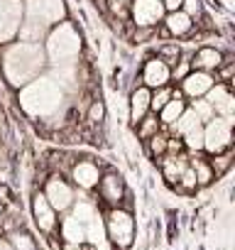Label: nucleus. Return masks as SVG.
Wrapping results in <instances>:
<instances>
[{"label":"nucleus","mask_w":235,"mask_h":250,"mask_svg":"<svg viewBox=\"0 0 235 250\" xmlns=\"http://www.w3.org/2000/svg\"><path fill=\"white\" fill-rule=\"evenodd\" d=\"M47 62V54L39 44L35 42H20V44H13L5 57H3V71H5V79L10 81V86H25L30 83L32 79L39 76L42 66Z\"/></svg>","instance_id":"obj_1"},{"label":"nucleus","mask_w":235,"mask_h":250,"mask_svg":"<svg viewBox=\"0 0 235 250\" xmlns=\"http://www.w3.org/2000/svg\"><path fill=\"white\" fill-rule=\"evenodd\" d=\"M61 103H64V88L52 76L32 79L20 91V105L32 118H49L61 108Z\"/></svg>","instance_id":"obj_2"},{"label":"nucleus","mask_w":235,"mask_h":250,"mask_svg":"<svg viewBox=\"0 0 235 250\" xmlns=\"http://www.w3.org/2000/svg\"><path fill=\"white\" fill-rule=\"evenodd\" d=\"M22 15L25 22L18 30L22 42L39 44L47 30L64 18V0H27V5H22Z\"/></svg>","instance_id":"obj_3"},{"label":"nucleus","mask_w":235,"mask_h":250,"mask_svg":"<svg viewBox=\"0 0 235 250\" xmlns=\"http://www.w3.org/2000/svg\"><path fill=\"white\" fill-rule=\"evenodd\" d=\"M81 52V37L71 25H59L47 40V57L54 64H71Z\"/></svg>","instance_id":"obj_4"},{"label":"nucleus","mask_w":235,"mask_h":250,"mask_svg":"<svg viewBox=\"0 0 235 250\" xmlns=\"http://www.w3.org/2000/svg\"><path fill=\"white\" fill-rule=\"evenodd\" d=\"M230 140H233V118L213 115L203 128V150L211 155H223L228 152Z\"/></svg>","instance_id":"obj_5"},{"label":"nucleus","mask_w":235,"mask_h":250,"mask_svg":"<svg viewBox=\"0 0 235 250\" xmlns=\"http://www.w3.org/2000/svg\"><path fill=\"white\" fill-rule=\"evenodd\" d=\"M105 238L110 245L128 248L135 238V218L123 208H113L105 221Z\"/></svg>","instance_id":"obj_6"},{"label":"nucleus","mask_w":235,"mask_h":250,"mask_svg":"<svg viewBox=\"0 0 235 250\" xmlns=\"http://www.w3.org/2000/svg\"><path fill=\"white\" fill-rule=\"evenodd\" d=\"M22 25L20 0H0V42H10Z\"/></svg>","instance_id":"obj_7"},{"label":"nucleus","mask_w":235,"mask_h":250,"mask_svg":"<svg viewBox=\"0 0 235 250\" xmlns=\"http://www.w3.org/2000/svg\"><path fill=\"white\" fill-rule=\"evenodd\" d=\"M44 199L49 201V206H52L57 213H66V211L71 208V204L76 201V199H74V189H71L61 177H49V179H47Z\"/></svg>","instance_id":"obj_8"},{"label":"nucleus","mask_w":235,"mask_h":250,"mask_svg":"<svg viewBox=\"0 0 235 250\" xmlns=\"http://www.w3.org/2000/svg\"><path fill=\"white\" fill-rule=\"evenodd\" d=\"M164 15V5L159 0H135L133 3V18L140 27H150L157 25Z\"/></svg>","instance_id":"obj_9"},{"label":"nucleus","mask_w":235,"mask_h":250,"mask_svg":"<svg viewBox=\"0 0 235 250\" xmlns=\"http://www.w3.org/2000/svg\"><path fill=\"white\" fill-rule=\"evenodd\" d=\"M32 213H35L37 228L42 233H52L57 228V211L49 206V201L44 199V194H35V199H32Z\"/></svg>","instance_id":"obj_10"},{"label":"nucleus","mask_w":235,"mask_h":250,"mask_svg":"<svg viewBox=\"0 0 235 250\" xmlns=\"http://www.w3.org/2000/svg\"><path fill=\"white\" fill-rule=\"evenodd\" d=\"M211 86H213V76L208 71H194V74L184 76V81H181V91L191 98H203Z\"/></svg>","instance_id":"obj_11"},{"label":"nucleus","mask_w":235,"mask_h":250,"mask_svg":"<svg viewBox=\"0 0 235 250\" xmlns=\"http://www.w3.org/2000/svg\"><path fill=\"white\" fill-rule=\"evenodd\" d=\"M71 177H74V182H76L81 189L91 191V189L98 187L100 172H98V167H96L93 162H76V167L71 169Z\"/></svg>","instance_id":"obj_12"},{"label":"nucleus","mask_w":235,"mask_h":250,"mask_svg":"<svg viewBox=\"0 0 235 250\" xmlns=\"http://www.w3.org/2000/svg\"><path fill=\"white\" fill-rule=\"evenodd\" d=\"M100 182V196L110 204V206H118L123 201V196H125V187H123V179L118 177V174H108V177H103V179H98Z\"/></svg>","instance_id":"obj_13"},{"label":"nucleus","mask_w":235,"mask_h":250,"mask_svg":"<svg viewBox=\"0 0 235 250\" xmlns=\"http://www.w3.org/2000/svg\"><path fill=\"white\" fill-rule=\"evenodd\" d=\"M169 81V66L164 59H150L145 64V83L152 88H162Z\"/></svg>","instance_id":"obj_14"},{"label":"nucleus","mask_w":235,"mask_h":250,"mask_svg":"<svg viewBox=\"0 0 235 250\" xmlns=\"http://www.w3.org/2000/svg\"><path fill=\"white\" fill-rule=\"evenodd\" d=\"M61 238H64V243H69V245H81V243H86V228H83V223H78L74 216H66L64 223H61Z\"/></svg>","instance_id":"obj_15"},{"label":"nucleus","mask_w":235,"mask_h":250,"mask_svg":"<svg viewBox=\"0 0 235 250\" xmlns=\"http://www.w3.org/2000/svg\"><path fill=\"white\" fill-rule=\"evenodd\" d=\"M150 110V91L147 88H137L133 96H130V118L133 123H140Z\"/></svg>","instance_id":"obj_16"},{"label":"nucleus","mask_w":235,"mask_h":250,"mask_svg":"<svg viewBox=\"0 0 235 250\" xmlns=\"http://www.w3.org/2000/svg\"><path fill=\"white\" fill-rule=\"evenodd\" d=\"M194 66H198V71H213V69H218L220 66V52L218 49H211V47H203L196 54Z\"/></svg>","instance_id":"obj_17"},{"label":"nucleus","mask_w":235,"mask_h":250,"mask_svg":"<svg viewBox=\"0 0 235 250\" xmlns=\"http://www.w3.org/2000/svg\"><path fill=\"white\" fill-rule=\"evenodd\" d=\"M86 243H91V245H98V243H103V240H108L105 238V223H103V218H100V213H96L86 226Z\"/></svg>","instance_id":"obj_18"},{"label":"nucleus","mask_w":235,"mask_h":250,"mask_svg":"<svg viewBox=\"0 0 235 250\" xmlns=\"http://www.w3.org/2000/svg\"><path fill=\"white\" fill-rule=\"evenodd\" d=\"M189 165H186V160L184 157H169L167 162H164V167H162V174H164V179L169 182V184H176L179 182V177H181V172L186 169Z\"/></svg>","instance_id":"obj_19"},{"label":"nucleus","mask_w":235,"mask_h":250,"mask_svg":"<svg viewBox=\"0 0 235 250\" xmlns=\"http://www.w3.org/2000/svg\"><path fill=\"white\" fill-rule=\"evenodd\" d=\"M96 213H98L96 204H91V201H86V199H78V201H74V204H71V216H74L78 223H83V226H86Z\"/></svg>","instance_id":"obj_20"},{"label":"nucleus","mask_w":235,"mask_h":250,"mask_svg":"<svg viewBox=\"0 0 235 250\" xmlns=\"http://www.w3.org/2000/svg\"><path fill=\"white\" fill-rule=\"evenodd\" d=\"M198 125H201V120L196 118V113H194V110H184V113L172 123V128H174V133H176V135H186L189 130L198 128Z\"/></svg>","instance_id":"obj_21"},{"label":"nucleus","mask_w":235,"mask_h":250,"mask_svg":"<svg viewBox=\"0 0 235 250\" xmlns=\"http://www.w3.org/2000/svg\"><path fill=\"white\" fill-rule=\"evenodd\" d=\"M167 27L172 35H186L191 30V18L181 10H174L169 18H167Z\"/></svg>","instance_id":"obj_22"},{"label":"nucleus","mask_w":235,"mask_h":250,"mask_svg":"<svg viewBox=\"0 0 235 250\" xmlns=\"http://www.w3.org/2000/svg\"><path fill=\"white\" fill-rule=\"evenodd\" d=\"M186 110V103L181 101V98H169L167 101V105L159 110V115H162V123H167V125H172L181 113Z\"/></svg>","instance_id":"obj_23"},{"label":"nucleus","mask_w":235,"mask_h":250,"mask_svg":"<svg viewBox=\"0 0 235 250\" xmlns=\"http://www.w3.org/2000/svg\"><path fill=\"white\" fill-rule=\"evenodd\" d=\"M191 169H194V174H196V187H206V184H211V179L215 177L213 169L208 167V162H203V160H194V162H191Z\"/></svg>","instance_id":"obj_24"},{"label":"nucleus","mask_w":235,"mask_h":250,"mask_svg":"<svg viewBox=\"0 0 235 250\" xmlns=\"http://www.w3.org/2000/svg\"><path fill=\"white\" fill-rule=\"evenodd\" d=\"M191 110L196 113V118L201 120V123H208L215 113H213V105L206 101V98H194V105H191Z\"/></svg>","instance_id":"obj_25"},{"label":"nucleus","mask_w":235,"mask_h":250,"mask_svg":"<svg viewBox=\"0 0 235 250\" xmlns=\"http://www.w3.org/2000/svg\"><path fill=\"white\" fill-rule=\"evenodd\" d=\"M184 143H186V147L194 150V152H196V150H203V128H201V125L184 135Z\"/></svg>","instance_id":"obj_26"},{"label":"nucleus","mask_w":235,"mask_h":250,"mask_svg":"<svg viewBox=\"0 0 235 250\" xmlns=\"http://www.w3.org/2000/svg\"><path fill=\"white\" fill-rule=\"evenodd\" d=\"M213 113H218L220 118H233V115H235V98L228 93L218 105H213Z\"/></svg>","instance_id":"obj_27"},{"label":"nucleus","mask_w":235,"mask_h":250,"mask_svg":"<svg viewBox=\"0 0 235 250\" xmlns=\"http://www.w3.org/2000/svg\"><path fill=\"white\" fill-rule=\"evenodd\" d=\"M169 98H172V91L162 86V88H157L155 96H150V108H152V110H162V108L167 105Z\"/></svg>","instance_id":"obj_28"},{"label":"nucleus","mask_w":235,"mask_h":250,"mask_svg":"<svg viewBox=\"0 0 235 250\" xmlns=\"http://www.w3.org/2000/svg\"><path fill=\"white\" fill-rule=\"evenodd\" d=\"M176 184H181V191H194V189H196V174H194L191 165L181 172V177H179Z\"/></svg>","instance_id":"obj_29"},{"label":"nucleus","mask_w":235,"mask_h":250,"mask_svg":"<svg viewBox=\"0 0 235 250\" xmlns=\"http://www.w3.org/2000/svg\"><path fill=\"white\" fill-rule=\"evenodd\" d=\"M13 245H15V250H37L35 240L27 233H15L13 235Z\"/></svg>","instance_id":"obj_30"},{"label":"nucleus","mask_w":235,"mask_h":250,"mask_svg":"<svg viewBox=\"0 0 235 250\" xmlns=\"http://www.w3.org/2000/svg\"><path fill=\"white\" fill-rule=\"evenodd\" d=\"M150 150H152L155 157H157V155H164V152H167V138L152 135V138H150Z\"/></svg>","instance_id":"obj_31"},{"label":"nucleus","mask_w":235,"mask_h":250,"mask_svg":"<svg viewBox=\"0 0 235 250\" xmlns=\"http://www.w3.org/2000/svg\"><path fill=\"white\" fill-rule=\"evenodd\" d=\"M140 135L142 138H152V135H157V120L155 118H142V128H140Z\"/></svg>","instance_id":"obj_32"},{"label":"nucleus","mask_w":235,"mask_h":250,"mask_svg":"<svg viewBox=\"0 0 235 250\" xmlns=\"http://www.w3.org/2000/svg\"><path fill=\"white\" fill-rule=\"evenodd\" d=\"M181 5L186 8L184 13H186L189 18H191V15H198V13H201V3H198V0H184Z\"/></svg>","instance_id":"obj_33"},{"label":"nucleus","mask_w":235,"mask_h":250,"mask_svg":"<svg viewBox=\"0 0 235 250\" xmlns=\"http://www.w3.org/2000/svg\"><path fill=\"white\" fill-rule=\"evenodd\" d=\"M91 120H103V105L100 103L91 105Z\"/></svg>","instance_id":"obj_34"},{"label":"nucleus","mask_w":235,"mask_h":250,"mask_svg":"<svg viewBox=\"0 0 235 250\" xmlns=\"http://www.w3.org/2000/svg\"><path fill=\"white\" fill-rule=\"evenodd\" d=\"M181 3H184V0H164V10H179L181 8Z\"/></svg>","instance_id":"obj_35"},{"label":"nucleus","mask_w":235,"mask_h":250,"mask_svg":"<svg viewBox=\"0 0 235 250\" xmlns=\"http://www.w3.org/2000/svg\"><path fill=\"white\" fill-rule=\"evenodd\" d=\"M88 250H113V245H110L108 240H103V243H98V245H91Z\"/></svg>","instance_id":"obj_36"},{"label":"nucleus","mask_w":235,"mask_h":250,"mask_svg":"<svg viewBox=\"0 0 235 250\" xmlns=\"http://www.w3.org/2000/svg\"><path fill=\"white\" fill-rule=\"evenodd\" d=\"M225 10H235V0H220Z\"/></svg>","instance_id":"obj_37"},{"label":"nucleus","mask_w":235,"mask_h":250,"mask_svg":"<svg viewBox=\"0 0 235 250\" xmlns=\"http://www.w3.org/2000/svg\"><path fill=\"white\" fill-rule=\"evenodd\" d=\"M64 250H88V248H86L83 243H81V245H69V243H66V248H64Z\"/></svg>","instance_id":"obj_38"},{"label":"nucleus","mask_w":235,"mask_h":250,"mask_svg":"<svg viewBox=\"0 0 235 250\" xmlns=\"http://www.w3.org/2000/svg\"><path fill=\"white\" fill-rule=\"evenodd\" d=\"M184 74H186V64H181V66L176 69V79H179V76H184Z\"/></svg>","instance_id":"obj_39"}]
</instances>
